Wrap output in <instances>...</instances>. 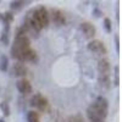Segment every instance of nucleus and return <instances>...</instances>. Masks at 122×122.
I'll return each mask as SVG.
<instances>
[{"label":"nucleus","instance_id":"obj_1","mask_svg":"<svg viewBox=\"0 0 122 122\" xmlns=\"http://www.w3.org/2000/svg\"><path fill=\"white\" fill-rule=\"evenodd\" d=\"M29 45H30V42L29 39L25 36V37H16L15 42H14V45L11 48V55L12 57L15 59H18L20 54H21L23 50L26 49H29Z\"/></svg>","mask_w":122,"mask_h":122},{"label":"nucleus","instance_id":"obj_2","mask_svg":"<svg viewBox=\"0 0 122 122\" xmlns=\"http://www.w3.org/2000/svg\"><path fill=\"white\" fill-rule=\"evenodd\" d=\"M88 50L92 53H95V54H106V48L104 45V43L101 42V40H92V42L88 43L87 45Z\"/></svg>","mask_w":122,"mask_h":122},{"label":"nucleus","instance_id":"obj_3","mask_svg":"<svg viewBox=\"0 0 122 122\" xmlns=\"http://www.w3.org/2000/svg\"><path fill=\"white\" fill-rule=\"evenodd\" d=\"M98 71L101 77H109L111 72V66H110V61L106 57H103L99 60L98 62Z\"/></svg>","mask_w":122,"mask_h":122},{"label":"nucleus","instance_id":"obj_4","mask_svg":"<svg viewBox=\"0 0 122 122\" xmlns=\"http://www.w3.org/2000/svg\"><path fill=\"white\" fill-rule=\"evenodd\" d=\"M30 105L36 106L40 111H45L46 107H48V100L44 97H42L40 94H37L32 98V100H30Z\"/></svg>","mask_w":122,"mask_h":122},{"label":"nucleus","instance_id":"obj_5","mask_svg":"<svg viewBox=\"0 0 122 122\" xmlns=\"http://www.w3.org/2000/svg\"><path fill=\"white\" fill-rule=\"evenodd\" d=\"M81 30H82L83 34L86 36V38H88V39L93 38L95 36V27L90 22H83L81 25Z\"/></svg>","mask_w":122,"mask_h":122},{"label":"nucleus","instance_id":"obj_6","mask_svg":"<svg viewBox=\"0 0 122 122\" xmlns=\"http://www.w3.org/2000/svg\"><path fill=\"white\" fill-rule=\"evenodd\" d=\"M51 20H53V22H55L59 26L65 25V21H66L64 12L61 11V10H57V9H53L51 10Z\"/></svg>","mask_w":122,"mask_h":122},{"label":"nucleus","instance_id":"obj_7","mask_svg":"<svg viewBox=\"0 0 122 122\" xmlns=\"http://www.w3.org/2000/svg\"><path fill=\"white\" fill-rule=\"evenodd\" d=\"M17 89L20 90V93L22 94H30L32 93V86L27 79H20L17 81Z\"/></svg>","mask_w":122,"mask_h":122},{"label":"nucleus","instance_id":"obj_8","mask_svg":"<svg viewBox=\"0 0 122 122\" xmlns=\"http://www.w3.org/2000/svg\"><path fill=\"white\" fill-rule=\"evenodd\" d=\"M36 51L34 50H32V49H26V50H23V51L20 54V56H18V60L20 61H33L34 59H36Z\"/></svg>","mask_w":122,"mask_h":122},{"label":"nucleus","instance_id":"obj_9","mask_svg":"<svg viewBox=\"0 0 122 122\" xmlns=\"http://www.w3.org/2000/svg\"><path fill=\"white\" fill-rule=\"evenodd\" d=\"M12 73L17 77H22L27 75V67L22 64V62H17L12 67Z\"/></svg>","mask_w":122,"mask_h":122},{"label":"nucleus","instance_id":"obj_10","mask_svg":"<svg viewBox=\"0 0 122 122\" xmlns=\"http://www.w3.org/2000/svg\"><path fill=\"white\" fill-rule=\"evenodd\" d=\"M87 116H88V118H89L90 122H104L103 118H101L100 116H98L97 114H94L89 107L87 109Z\"/></svg>","mask_w":122,"mask_h":122},{"label":"nucleus","instance_id":"obj_11","mask_svg":"<svg viewBox=\"0 0 122 122\" xmlns=\"http://www.w3.org/2000/svg\"><path fill=\"white\" fill-rule=\"evenodd\" d=\"M7 66H9V59H7V56L3 55L1 57H0V71L5 72V71L7 70Z\"/></svg>","mask_w":122,"mask_h":122},{"label":"nucleus","instance_id":"obj_12","mask_svg":"<svg viewBox=\"0 0 122 122\" xmlns=\"http://www.w3.org/2000/svg\"><path fill=\"white\" fill-rule=\"evenodd\" d=\"M9 30H10V27H9V25H6L4 32H3V36H1V42H3L5 45L9 43Z\"/></svg>","mask_w":122,"mask_h":122},{"label":"nucleus","instance_id":"obj_13","mask_svg":"<svg viewBox=\"0 0 122 122\" xmlns=\"http://www.w3.org/2000/svg\"><path fill=\"white\" fill-rule=\"evenodd\" d=\"M28 122H40L39 121V115L37 112H34V111H30V112H28Z\"/></svg>","mask_w":122,"mask_h":122},{"label":"nucleus","instance_id":"obj_14","mask_svg":"<svg viewBox=\"0 0 122 122\" xmlns=\"http://www.w3.org/2000/svg\"><path fill=\"white\" fill-rule=\"evenodd\" d=\"M99 83H100V86H103V87H105V88H109V86H110V78L109 77H99Z\"/></svg>","mask_w":122,"mask_h":122},{"label":"nucleus","instance_id":"obj_15","mask_svg":"<svg viewBox=\"0 0 122 122\" xmlns=\"http://www.w3.org/2000/svg\"><path fill=\"white\" fill-rule=\"evenodd\" d=\"M0 109L3 110V114L5 116H9L10 115V107H9V104L7 103H5V101H4V103H1V104H0Z\"/></svg>","mask_w":122,"mask_h":122},{"label":"nucleus","instance_id":"obj_16","mask_svg":"<svg viewBox=\"0 0 122 122\" xmlns=\"http://www.w3.org/2000/svg\"><path fill=\"white\" fill-rule=\"evenodd\" d=\"M3 20H4L5 25H9V23H10V22H11L12 20H14V16H12V14H11V12H6V14H4Z\"/></svg>","mask_w":122,"mask_h":122},{"label":"nucleus","instance_id":"obj_17","mask_svg":"<svg viewBox=\"0 0 122 122\" xmlns=\"http://www.w3.org/2000/svg\"><path fill=\"white\" fill-rule=\"evenodd\" d=\"M104 25H105V29H106V32H111V21H110V18H105L104 20Z\"/></svg>","mask_w":122,"mask_h":122},{"label":"nucleus","instance_id":"obj_18","mask_svg":"<svg viewBox=\"0 0 122 122\" xmlns=\"http://www.w3.org/2000/svg\"><path fill=\"white\" fill-rule=\"evenodd\" d=\"M23 5V1H12L11 3V9H20Z\"/></svg>","mask_w":122,"mask_h":122},{"label":"nucleus","instance_id":"obj_19","mask_svg":"<svg viewBox=\"0 0 122 122\" xmlns=\"http://www.w3.org/2000/svg\"><path fill=\"white\" fill-rule=\"evenodd\" d=\"M68 122H83V121L81 120L79 117H70Z\"/></svg>","mask_w":122,"mask_h":122},{"label":"nucleus","instance_id":"obj_20","mask_svg":"<svg viewBox=\"0 0 122 122\" xmlns=\"http://www.w3.org/2000/svg\"><path fill=\"white\" fill-rule=\"evenodd\" d=\"M0 122H4V120H1V118H0Z\"/></svg>","mask_w":122,"mask_h":122},{"label":"nucleus","instance_id":"obj_21","mask_svg":"<svg viewBox=\"0 0 122 122\" xmlns=\"http://www.w3.org/2000/svg\"><path fill=\"white\" fill-rule=\"evenodd\" d=\"M0 17H1V15H0Z\"/></svg>","mask_w":122,"mask_h":122}]
</instances>
